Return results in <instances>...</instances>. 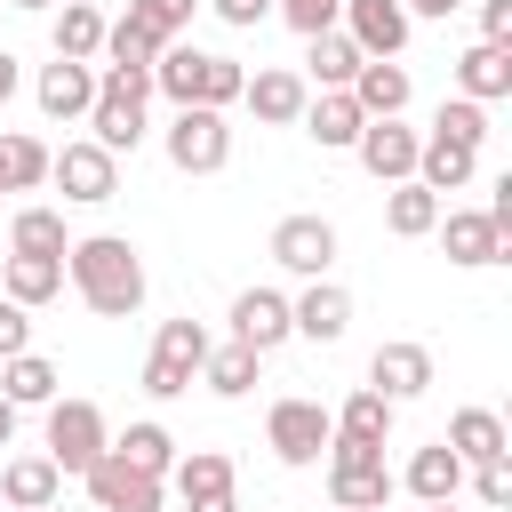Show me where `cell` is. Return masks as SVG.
Segmentation results:
<instances>
[{
    "label": "cell",
    "mask_w": 512,
    "mask_h": 512,
    "mask_svg": "<svg viewBox=\"0 0 512 512\" xmlns=\"http://www.w3.org/2000/svg\"><path fill=\"white\" fill-rule=\"evenodd\" d=\"M64 264H72V288H80V304H88V312L128 320V312L144 304V256H136L120 232H88V240H72V248H64Z\"/></svg>",
    "instance_id": "6da1fadb"
},
{
    "label": "cell",
    "mask_w": 512,
    "mask_h": 512,
    "mask_svg": "<svg viewBox=\"0 0 512 512\" xmlns=\"http://www.w3.org/2000/svg\"><path fill=\"white\" fill-rule=\"evenodd\" d=\"M152 88L184 112V104H208V112H224V104H240V88H248V72L232 64V56H208V48H160L152 56Z\"/></svg>",
    "instance_id": "7a4b0ae2"
},
{
    "label": "cell",
    "mask_w": 512,
    "mask_h": 512,
    "mask_svg": "<svg viewBox=\"0 0 512 512\" xmlns=\"http://www.w3.org/2000/svg\"><path fill=\"white\" fill-rule=\"evenodd\" d=\"M200 360H208V328H200V320H160V336H152V360H144V392H152V400H176V392H192Z\"/></svg>",
    "instance_id": "3957f363"
},
{
    "label": "cell",
    "mask_w": 512,
    "mask_h": 512,
    "mask_svg": "<svg viewBox=\"0 0 512 512\" xmlns=\"http://www.w3.org/2000/svg\"><path fill=\"white\" fill-rule=\"evenodd\" d=\"M112 448V432H104V408L96 400H48V464L56 472H88L96 456Z\"/></svg>",
    "instance_id": "277c9868"
},
{
    "label": "cell",
    "mask_w": 512,
    "mask_h": 512,
    "mask_svg": "<svg viewBox=\"0 0 512 512\" xmlns=\"http://www.w3.org/2000/svg\"><path fill=\"white\" fill-rule=\"evenodd\" d=\"M328 496H336V512H384V496H392L384 448H360V440H328Z\"/></svg>",
    "instance_id": "5b68a950"
},
{
    "label": "cell",
    "mask_w": 512,
    "mask_h": 512,
    "mask_svg": "<svg viewBox=\"0 0 512 512\" xmlns=\"http://www.w3.org/2000/svg\"><path fill=\"white\" fill-rule=\"evenodd\" d=\"M168 160H176L184 176H216V168L232 160V128H224V112L184 104V112L168 120Z\"/></svg>",
    "instance_id": "8992f818"
},
{
    "label": "cell",
    "mask_w": 512,
    "mask_h": 512,
    "mask_svg": "<svg viewBox=\"0 0 512 512\" xmlns=\"http://www.w3.org/2000/svg\"><path fill=\"white\" fill-rule=\"evenodd\" d=\"M264 440H272V456H280V464H320V448L336 440V424H328V408H320V400H272Z\"/></svg>",
    "instance_id": "52a82bcc"
},
{
    "label": "cell",
    "mask_w": 512,
    "mask_h": 512,
    "mask_svg": "<svg viewBox=\"0 0 512 512\" xmlns=\"http://www.w3.org/2000/svg\"><path fill=\"white\" fill-rule=\"evenodd\" d=\"M48 176H56L64 200H80V208H96V200L120 192V160H112L104 144H64V152H48Z\"/></svg>",
    "instance_id": "ba28073f"
},
{
    "label": "cell",
    "mask_w": 512,
    "mask_h": 512,
    "mask_svg": "<svg viewBox=\"0 0 512 512\" xmlns=\"http://www.w3.org/2000/svg\"><path fill=\"white\" fill-rule=\"evenodd\" d=\"M344 40L368 56V64H392L408 48V8L400 0H344Z\"/></svg>",
    "instance_id": "9c48e42d"
},
{
    "label": "cell",
    "mask_w": 512,
    "mask_h": 512,
    "mask_svg": "<svg viewBox=\"0 0 512 512\" xmlns=\"http://www.w3.org/2000/svg\"><path fill=\"white\" fill-rule=\"evenodd\" d=\"M272 264L320 280V272L336 264V224H328V216H280V224H272Z\"/></svg>",
    "instance_id": "30bf717a"
},
{
    "label": "cell",
    "mask_w": 512,
    "mask_h": 512,
    "mask_svg": "<svg viewBox=\"0 0 512 512\" xmlns=\"http://www.w3.org/2000/svg\"><path fill=\"white\" fill-rule=\"evenodd\" d=\"M368 392H384L392 408H400V400H416V392H432V352H424V344H408V336L376 344V360H368Z\"/></svg>",
    "instance_id": "8fae6325"
},
{
    "label": "cell",
    "mask_w": 512,
    "mask_h": 512,
    "mask_svg": "<svg viewBox=\"0 0 512 512\" xmlns=\"http://www.w3.org/2000/svg\"><path fill=\"white\" fill-rule=\"evenodd\" d=\"M80 480H88L96 512H160V480H152V472H128L112 448H104V456H96Z\"/></svg>",
    "instance_id": "7c38bea8"
},
{
    "label": "cell",
    "mask_w": 512,
    "mask_h": 512,
    "mask_svg": "<svg viewBox=\"0 0 512 512\" xmlns=\"http://www.w3.org/2000/svg\"><path fill=\"white\" fill-rule=\"evenodd\" d=\"M416 144H424L416 128H400V120H368L352 152H360V168H368L376 184H408V176H416Z\"/></svg>",
    "instance_id": "4fadbf2b"
},
{
    "label": "cell",
    "mask_w": 512,
    "mask_h": 512,
    "mask_svg": "<svg viewBox=\"0 0 512 512\" xmlns=\"http://www.w3.org/2000/svg\"><path fill=\"white\" fill-rule=\"evenodd\" d=\"M280 336H296V328H288V296H280V288H240V296H232V344L272 352Z\"/></svg>",
    "instance_id": "5bb4252c"
},
{
    "label": "cell",
    "mask_w": 512,
    "mask_h": 512,
    "mask_svg": "<svg viewBox=\"0 0 512 512\" xmlns=\"http://www.w3.org/2000/svg\"><path fill=\"white\" fill-rule=\"evenodd\" d=\"M432 232H440V248H448V264H504V256H512V248L496 240V224H488V208H448V216H440Z\"/></svg>",
    "instance_id": "9a60e30c"
},
{
    "label": "cell",
    "mask_w": 512,
    "mask_h": 512,
    "mask_svg": "<svg viewBox=\"0 0 512 512\" xmlns=\"http://www.w3.org/2000/svg\"><path fill=\"white\" fill-rule=\"evenodd\" d=\"M88 128H96V136H88V144H104V152H112V160H120V152H136V144H144V104H136V96H120V88H104V80H96V104H88Z\"/></svg>",
    "instance_id": "2e32d148"
},
{
    "label": "cell",
    "mask_w": 512,
    "mask_h": 512,
    "mask_svg": "<svg viewBox=\"0 0 512 512\" xmlns=\"http://www.w3.org/2000/svg\"><path fill=\"white\" fill-rule=\"evenodd\" d=\"M288 328H296V336H312V344H336V336L352 328V296H344L336 280H312V288L288 304Z\"/></svg>",
    "instance_id": "e0dca14e"
},
{
    "label": "cell",
    "mask_w": 512,
    "mask_h": 512,
    "mask_svg": "<svg viewBox=\"0 0 512 512\" xmlns=\"http://www.w3.org/2000/svg\"><path fill=\"white\" fill-rule=\"evenodd\" d=\"M456 88H464V104H496V96H512V48L472 40V48L456 56Z\"/></svg>",
    "instance_id": "ac0fdd59"
},
{
    "label": "cell",
    "mask_w": 512,
    "mask_h": 512,
    "mask_svg": "<svg viewBox=\"0 0 512 512\" xmlns=\"http://www.w3.org/2000/svg\"><path fill=\"white\" fill-rule=\"evenodd\" d=\"M240 104H248L256 120H272V128H288V120H304V104H312V88H304V72H256V80L240 88Z\"/></svg>",
    "instance_id": "d6986e66"
},
{
    "label": "cell",
    "mask_w": 512,
    "mask_h": 512,
    "mask_svg": "<svg viewBox=\"0 0 512 512\" xmlns=\"http://www.w3.org/2000/svg\"><path fill=\"white\" fill-rule=\"evenodd\" d=\"M440 440L456 448V464H488V456H512V440H504V416H496V408H456Z\"/></svg>",
    "instance_id": "ffe728a7"
},
{
    "label": "cell",
    "mask_w": 512,
    "mask_h": 512,
    "mask_svg": "<svg viewBox=\"0 0 512 512\" xmlns=\"http://www.w3.org/2000/svg\"><path fill=\"white\" fill-rule=\"evenodd\" d=\"M344 96L360 104V120H400V112H408V72H400V64H360Z\"/></svg>",
    "instance_id": "44dd1931"
},
{
    "label": "cell",
    "mask_w": 512,
    "mask_h": 512,
    "mask_svg": "<svg viewBox=\"0 0 512 512\" xmlns=\"http://www.w3.org/2000/svg\"><path fill=\"white\" fill-rule=\"evenodd\" d=\"M88 104H96V72L56 56V64L40 72V112H48V120H88Z\"/></svg>",
    "instance_id": "7402d4cb"
},
{
    "label": "cell",
    "mask_w": 512,
    "mask_h": 512,
    "mask_svg": "<svg viewBox=\"0 0 512 512\" xmlns=\"http://www.w3.org/2000/svg\"><path fill=\"white\" fill-rule=\"evenodd\" d=\"M304 128H312V144H320V152H344V144H360V128H368V120H360V104H352L344 88H320V96L304 104Z\"/></svg>",
    "instance_id": "603a6c76"
},
{
    "label": "cell",
    "mask_w": 512,
    "mask_h": 512,
    "mask_svg": "<svg viewBox=\"0 0 512 512\" xmlns=\"http://www.w3.org/2000/svg\"><path fill=\"white\" fill-rule=\"evenodd\" d=\"M456 488H464V464H456L448 440H432V448L408 456V496L416 504H456Z\"/></svg>",
    "instance_id": "cb8c5ba5"
},
{
    "label": "cell",
    "mask_w": 512,
    "mask_h": 512,
    "mask_svg": "<svg viewBox=\"0 0 512 512\" xmlns=\"http://www.w3.org/2000/svg\"><path fill=\"white\" fill-rule=\"evenodd\" d=\"M168 472H176V496H184V504L232 496V456H224V448H192V456H176Z\"/></svg>",
    "instance_id": "d4e9b609"
},
{
    "label": "cell",
    "mask_w": 512,
    "mask_h": 512,
    "mask_svg": "<svg viewBox=\"0 0 512 512\" xmlns=\"http://www.w3.org/2000/svg\"><path fill=\"white\" fill-rule=\"evenodd\" d=\"M472 160H480V152L424 136V144H416V176H408V184H424V192H464V184H472Z\"/></svg>",
    "instance_id": "484cf974"
},
{
    "label": "cell",
    "mask_w": 512,
    "mask_h": 512,
    "mask_svg": "<svg viewBox=\"0 0 512 512\" xmlns=\"http://www.w3.org/2000/svg\"><path fill=\"white\" fill-rule=\"evenodd\" d=\"M56 488H64V472H56L48 456H8V472H0V496H8L16 512H40V504H56Z\"/></svg>",
    "instance_id": "4316f807"
},
{
    "label": "cell",
    "mask_w": 512,
    "mask_h": 512,
    "mask_svg": "<svg viewBox=\"0 0 512 512\" xmlns=\"http://www.w3.org/2000/svg\"><path fill=\"white\" fill-rule=\"evenodd\" d=\"M168 40L152 32V24H136V16H120V24H104V72H152V56H160Z\"/></svg>",
    "instance_id": "83f0119b"
},
{
    "label": "cell",
    "mask_w": 512,
    "mask_h": 512,
    "mask_svg": "<svg viewBox=\"0 0 512 512\" xmlns=\"http://www.w3.org/2000/svg\"><path fill=\"white\" fill-rule=\"evenodd\" d=\"M0 400H8V408H48V400H56V368H48L40 352L0 360Z\"/></svg>",
    "instance_id": "f1b7e54d"
},
{
    "label": "cell",
    "mask_w": 512,
    "mask_h": 512,
    "mask_svg": "<svg viewBox=\"0 0 512 512\" xmlns=\"http://www.w3.org/2000/svg\"><path fill=\"white\" fill-rule=\"evenodd\" d=\"M328 424H336V440H360V448H384V432H392V400L360 384V392H352V400H344V408H336Z\"/></svg>",
    "instance_id": "f546056e"
},
{
    "label": "cell",
    "mask_w": 512,
    "mask_h": 512,
    "mask_svg": "<svg viewBox=\"0 0 512 512\" xmlns=\"http://www.w3.org/2000/svg\"><path fill=\"white\" fill-rule=\"evenodd\" d=\"M56 56H64V64H96V56H104V16H96L88 0H64V16H56Z\"/></svg>",
    "instance_id": "4dcf8cb0"
},
{
    "label": "cell",
    "mask_w": 512,
    "mask_h": 512,
    "mask_svg": "<svg viewBox=\"0 0 512 512\" xmlns=\"http://www.w3.org/2000/svg\"><path fill=\"white\" fill-rule=\"evenodd\" d=\"M56 288H64V256H8V288H0L8 304L32 312V304H48Z\"/></svg>",
    "instance_id": "1f68e13d"
},
{
    "label": "cell",
    "mask_w": 512,
    "mask_h": 512,
    "mask_svg": "<svg viewBox=\"0 0 512 512\" xmlns=\"http://www.w3.org/2000/svg\"><path fill=\"white\" fill-rule=\"evenodd\" d=\"M256 368H264V352H248V344H208L200 384H208V392H224V400H240V392L256 384Z\"/></svg>",
    "instance_id": "d6a6232c"
},
{
    "label": "cell",
    "mask_w": 512,
    "mask_h": 512,
    "mask_svg": "<svg viewBox=\"0 0 512 512\" xmlns=\"http://www.w3.org/2000/svg\"><path fill=\"white\" fill-rule=\"evenodd\" d=\"M112 456H120L128 472H152V480H160V472L176 464V440H168L160 424H128V432L112 440Z\"/></svg>",
    "instance_id": "836d02e7"
},
{
    "label": "cell",
    "mask_w": 512,
    "mask_h": 512,
    "mask_svg": "<svg viewBox=\"0 0 512 512\" xmlns=\"http://www.w3.org/2000/svg\"><path fill=\"white\" fill-rule=\"evenodd\" d=\"M304 64H312V80H320V88H352V72H360L368 56H360L344 32H312V56H304Z\"/></svg>",
    "instance_id": "e575fe53"
},
{
    "label": "cell",
    "mask_w": 512,
    "mask_h": 512,
    "mask_svg": "<svg viewBox=\"0 0 512 512\" xmlns=\"http://www.w3.org/2000/svg\"><path fill=\"white\" fill-rule=\"evenodd\" d=\"M384 224H392L400 240H424V232L440 224V192H424V184H400V192L384 200Z\"/></svg>",
    "instance_id": "d590c367"
},
{
    "label": "cell",
    "mask_w": 512,
    "mask_h": 512,
    "mask_svg": "<svg viewBox=\"0 0 512 512\" xmlns=\"http://www.w3.org/2000/svg\"><path fill=\"white\" fill-rule=\"evenodd\" d=\"M48 176V144L40 136H0V192H32Z\"/></svg>",
    "instance_id": "8d00e7d4"
},
{
    "label": "cell",
    "mask_w": 512,
    "mask_h": 512,
    "mask_svg": "<svg viewBox=\"0 0 512 512\" xmlns=\"http://www.w3.org/2000/svg\"><path fill=\"white\" fill-rule=\"evenodd\" d=\"M8 240H16V256H64V248H72L56 208H24V216L8 224Z\"/></svg>",
    "instance_id": "74e56055"
},
{
    "label": "cell",
    "mask_w": 512,
    "mask_h": 512,
    "mask_svg": "<svg viewBox=\"0 0 512 512\" xmlns=\"http://www.w3.org/2000/svg\"><path fill=\"white\" fill-rule=\"evenodd\" d=\"M432 136H440V144H464V152H480V136H488V112L456 96V104H440V112H432Z\"/></svg>",
    "instance_id": "f35d334b"
},
{
    "label": "cell",
    "mask_w": 512,
    "mask_h": 512,
    "mask_svg": "<svg viewBox=\"0 0 512 512\" xmlns=\"http://www.w3.org/2000/svg\"><path fill=\"white\" fill-rule=\"evenodd\" d=\"M192 8H200V0H128V16H136V24H152L160 40H176V32L192 24Z\"/></svg>",
    "instance_id": "ab89813d"
},
{
    "label": "cell",
    "mask_w": 512,
    "mask_h": 512,
    "mask_svg": "<svg viewBox=\"0 0 512 512\" xmlns=\"http://www.w3.org/2000/svg\"><path fill=\"white\" fill-rule=\"evenodd\" d=\"M272 8H280L304 40H312V32H336V16H344V0H272Z\"/></svg>",
    "instance_id": "60d3db41"
},
{
    "label": "cell",
    "mask_w": 512,
    "mask_h": 512,
    "mask_svg": "<svg viewBox=\"0 0 512 512\" xmlns=\"http://www.w3.org/2000/svg\"><path fill=\"white\" fill-rule=\"evenodd\" d=\"M472 496H480V504H512V456L472 464Z\"/></svg>",
    "instance_id": "b9f144b4"
},
{
    "label": "cell",
    "mask_w": 512,
    "mask_h": 512,
    "mask_svg": "<svg viewBox=\"0 0 512 512\" xmlns=\"http://www.w3.org/2000/svg\"><path fill=\"white\" fill-rule=\"evenodd\" d=\"M16 352H32V320H24V304L0 296V360H16Z\"/></svg>",
    "instance_id": "7bdbcfd3"
},
{
    "label": "cell",
    "mask_w": 512,
    "mask_h": 512,
    "mask_svg": "<svg viewBox=\"0 0 512 512\" xmlns=\"http://www.w3.org/2000/svg\"><path fill=\"white\" fill-rule=\"evenodd\" d=\"M480 40L488 48H512V0H480Z\"/></svg>",
    "instance_id": "ee69618b"
},
{
    "label": "cell",
    "mask_w": 512,
    "mask_h": 512,
    "mask_svg": "<svg viewBox=\"0 0 512 512\" xmlns=\"http://www.w3.org/2000/svg\"><path fill=\"white\" fill-rule=\"evenodd\" d=\"M208 8H216L224 24H240V32H256V24L272 16V0H208Z\"/></svg>",
    "instance_id": "f6af8a7d"
},
{
    "label": "cell",
    "mask_w": 512,
    "mask_h": 512,
    "mask_svg": "<svg viewBox=\"0 0 512 512\" xmlns=\"http://www.w3.org/2000/svg\"><path fill=\"white\" fill-rule=\"evenodd\" d=\"M400 8H408V16H456L464 0H400Z\"/></svg>",
    "instance_id": "bcb514c9"
},
{
    "label": "cell",
    "mask_w": 512,
    "mask_h": 512,
    "mask_svg": "<svg viewBox=\"0 0 512 512\" xmlns=\"http://www.w3.org/2000/svg\"><path fill=\"white\" fill-rule=\"evenodd\" d=\"M8 96H16V56L0 48V104H8Z\"/></svg>",
    "instance_id": "7dc6e473"
},
{
    "label": "cell",
    "mask_w": 512,
    "mask_h": 512,
    "mask_svg": "<svg viewBox=\"0 0 512 512\" xmlns=\"http://www.w3.org/2000/svg\"><path fill=\"white\" fill-rule=\"evenodd\" d=\"M8 440H16V408L0 400V448H8Z\"/></svg>",
    "instance_id": "c3c4849f"
},
{
    "label": "cell",
    "mask_w": 512,
    "mask_h": 512,
    "mask_svg": "<svg viewBox=\"0 0 512 512\" xmlns=\"http://www.w3.org/2000/svg\"><path fill=\"white\" fill-rule=\"evenodd\" d=\"M184 512H240V504H232V496H216V504H184Z\"/></svg>",
    "instance_id": "681fc988"
},
{
    "label": "cell",
    "mask_w": 512,
    "mask_h": 512,
    "mask_svg": "<svg viewBox=\"0 0 512 512\" xmlns=\"http://www.w3.org/2000/svg\"><path fill=\"white\" fill-rule=\"evenodd\" d=\"M16 8H56V0H16Z\"/></svg>",
    "instance_id": "f907efd6"
},
{
    "label": "cell",
    "mask_w": 512,
    "mask_h": 512,
    "mask_svg": "<svg viewBox=\"0 0 512 512\" xmlns=\"http://www.w3.org/2000/svg\"><path fill=\"white\" fill-rule=\"evenodd\" d=\"M424 512H456V504H424Z\"/></svg>",
    "instance_id": "816d5d0a"
},
{
    "label": "cell",
    "mask_w": 512,
    "mask_h": 512,
    "mask_svg": "<svg viewBox=\"0 0 512 512\" xmlns=\"http://www.w3.org/2000/svg\"><path fill=\"white\" fill-rule=\"evenodd\" d=\"M40 512H64V504H40Z\"/></svg>",
    "instance_id": "f5cc1de1"
}]
</instances>
